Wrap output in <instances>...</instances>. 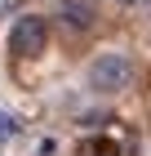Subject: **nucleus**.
<instances>
[{
  "instance_id": "obj_2",
  "label": "nucleus",
  "mask_w": 151,
  "mask_h": 156,
  "mask_svg": "<svg viewBox=\"0 0 151 156\" xmlns=\"http://www.w3.org/2000/svg\"><path fill=\"white\" fill-rule=\"evenodd\" d=\"M45 45H49V23L40 13H22L9 27V54L13 58H40Z\"/></svg>"
},
{
  "instance_id": "obj_4",
  "label": "nucleus",
  "mask_w": 151,
  "mask_h": 156,
  "mask_svg": "<svg viewBox=\"0 0 151 156\" xmlns=\"http://www.w3.org/2000/svg\"><path fill=\"white\" fill-rule=\"evenodd\" d=\"M18 134H22V120L13 116V112H5V107H0V147H9Z\"/></svg>"
},
{
  "instance_id": "obj_3",
  "label": "nucleus",
  "mask_w": 151,
  "mask_h": 156,
  "mask_svg": "<svg viewBox=\"0 0 151 156\" xmlns=\"http://www.w3.org/2000/svg\"><path fill=\"white\" fill-rule=\"evenodd\" d=\"M62 18H67L71 31H89V27H93V13L84 9V5H67V9H62Z\"/></svg>"
},
{
  "instance_id": "obj_1",
  "label": "nucleus",
  "mask_w": 151,
  "mask_h": 156,
  "mask_svg": "<svg viewBox=\"0 0 151 156\" xmlns=\"http://www.w3.org/2000/svg\"><path fill=\"white\" fill-rule=\"evenodd\" d=\"M84 80H89L93 94H120V89H129V80H133V62H129V54H120V49H107V54H98V58L89 62Z\"/></svg>"
}]
</instances>
